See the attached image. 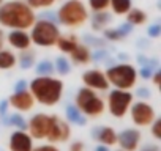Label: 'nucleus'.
Returning <instances> with one entry per match:
<instances>
[{
    "instance_id": "1",
    "label": "nucleus",
    "mask_w": 161,
    "mask_h": 151,
    "mask_svg": "<svg viewBox=\"0 0 161 151\" xmlns=\"http://www.w3.org/2000/svg\"><path fill=\"white\" fill-rule=\"evenodd\" d=\"M35 22L33 10L22 2H8L0 7V24L5 27L25 30Z\"/></svg>"
},
{
    "instance_id": "2",
    "label": "nucleus",
    "mask_w": 161,
    "mask_h": 151,
    "mask_svg": "<svg viewBox=\"0 0 161 151\" xmlns=\"http://www.w3.org/2000/svg\"><path fill=\"white\" fill-rule=\"evenodd\" d=\"M32 95L35 99L44 106H54L58 102L63 90V84L51 77H38L30 84Z\"/></svg>"
},
{
    "instance_id": "3",
    "label": "nucleus",
    "mask_w": 161,
    "mask_h": 151,
    "mask_svg": "<svg viewBox=\"0 0 161 151\" xmlns=\"http://www.w3.org/2000/svg\"><path fill=\"white\" fill-rule=\"evenodd\" d=\"M58 21L66 25V27H79L82 25L87 18H89V13H87V8L86 5L80 2V0H68L65 2L60 10H58Z\"/></svg>"
},
{
    "instance_id": "4",
    "label": "nucleus",
    "mask_w": 161,
    "mask_h": 151,
    "mask_svg": "<svg viewBox=\"0 0 161 151\" xmlns=\"http://www.w3.org/2000/svg\"><path fill=\"white\" fill-rule=\"evenodd\" d=\"M106 79L108 82L114 84L117 88L128 90L136 84V69L130 65H119L108 69Z\"/></svg>"
},
{
    "instance_id": "5",
    "label": "nucleus",
    "mask_w": 161,
    "mask_h": 151,
    "mask_svg": "<svg viewBox=\"0 0 161 151\" xmlns=\"http://www.w3.org/2000/svg\"><path fill=\"white\" fill-rule=\"evenodd\" d=\"M58 38H60L58 29L51 21H40V22L35 24L30 39H33L35 44H38V46L51 47V46L57 44Z\"/></svg>"
},
{
    "instance_id": "6",
    "label": "nucleus",
    "mask_w": 161,
    "mask_h": 151,
    "mask_svg": "<svg viewBox=\"0 0 161 151\" xmlns=\"http://www.w3.org/2000/svg\"><path fill=\"white\" fill-rule=\"evenodd\" d=\"M76 102H77V107L80 109V112H84L86 115H90V117L101 115L103 110H104L103 99L98 98L90 88H82L77 93Z\"/></svg>"
},
{
    "instance_id": "7",
    "label": "nucleus",
    "mask_w": 161,
    "mask_h": 151,
    "mask_svg": "<svg viewBox=\"0 0 161 151\" xmlns=\"http://www.w3.org/2000/svg\"><path fill=\"white\" fill-rule=\"evenodd\" d=\"M133 101L131 93L125 91V90H115L109 95V110L114 117L120 118L126 113L130 104Z\"/></svg>"
},
{
    "instance_id": "8",
    "label": "nucleus",
    "mask_w": 161,
    "mask_h": 151,
    "mask_svg": "<svg viewBox=\"0 0 161 151\" xmlns=\"http://www.w3.org/2000/svg\"><path fill=\"white\" fill-rule=\"evenodd\" d=\"M131 118L137 126H148L155 118V110L145 102H137L131 109Z\"/></svg>"
},
{
    "instance_id": "9",
    "label": "nucleus",
    "mask_w": 161,
    "mask_h": 151,
    "mask_svg": "<svg viewBox=\"0 0 161 151\" xmlns=\"http://www.w3.org/2000/svg\"><path fill=\"white\" fill-rule=\"evenodd\" d=\"M51 121H52V117H47L44 113H40V115L33 117L32 121H30V126H29L32 137L46 138L47 134H49V129H51Z\"/></svg>"
},
{
    "instance_id": "10",
    "label": "nucleus",
    "mask_w": 161,
    "mask_h": 151,
    "mask_svg": "<svg viewBox=\"0 0 161 151\" xmlns=\"http://www.w3.org/2000/svg\"><path fill=\"white\" fill-rule=\"evenodd\" d=\"M69 137V128L65 121H62L60 118L57 117H52V121H51V129H49V134H47V140L51 142H65L66 138Z\"/></svg>"
},
{
    "instance_id": "11",
    "label": "nucleus",
    "mask_w": 161,
    "mask_h": 151,
    "mask_svg": "<svg viewBox=\"0 0 161 151\" xmlns=\"http://www.w3.org/2000/svg\"><path fill=\"white\" fill-rule=\"evenodd\" d=\"M82 81L87 87H92V88H98V90H106L109 87V82L106 79V76L98 71V69H93V71H87L84 76H82Z\"/></svg>"
},
{
    "instance_id": "12",
    "label": "nucleus",
    "mask_w": 161,
    "mask_h": 151,
    "mask_svg": "<svg viewBox=\"0 0 161 151\" xmlns=\"http://www.w3.org/2000/svg\"><path fill=\"white\" fill-rule=\"evenodd\" d=\"M33 102H35L33 96H32L29 91H25V90H21V91H18L16 95H13V96L10 98V104H11L14 109L22 110V112L30 110V109L33 107Z\"/></svg>"
},
{
    "instance_id": "13",
    "label": "nucleus",
    "mask_w": 161,
    "mask_h": 151,
    "mask_svg": "<svg viewBox=\"0 0 161 151\" xmlns=\"http://www.w3.org/2000/svg\"><path fill=\"white\" fill-rule=\"evenodd\" d=\"M122 148L125 151H134L139 145V140H141V134L134 129H126L120 134V137H117Z\"/></svg>"
},
{
    "instance_id": "14",
    "label": "nucleus",
    "mask_w": 161,
    "mask_h": 151,
    "mask_svg": "<svg viewBox=\"0 0 161 151\" xmlns=\"http://www.w3.org/2000/svg\"><path fill=\"white\" fill-rule=\"evenodd\" d=\"M10 146L11 151H32V138L25 132L18 131L11 135Z\"/></svg>"
},
{
    "instance_id": "15",
    "label": "nucleus",
    "mask_w": 161,
    "mask_h": 151,
    "mask_svg": "<svg viewBox=\"0 0 161 151\" xmlns=\"http://www.w3.org/2000/svg\"><path fill=\"white\" fill-rule=\"evenodd\" d=\"M8 41H10V44H11L13 47L21 49V50H22V49H29V46H30V43H32L30 36H29L25 32H22V30H16V32L10 33Z\"/></svg>"
},
{
    "instance_id": "16",
    "label": "nucleus",
    "mask_w": 161,
    "mask_h": 151,
    "mask_svg": "<svg viewBox=\"0 0 161 151\" xmlns=\"http://www.w3.org/2000/svg\"><path fill=\"white\" fill-rule=\"evenodd\" d=\"M71 57L76 63L79 65H84V63H89L90 60V52L86 46H80V44H76L73 49H71Z\"/></svg>"
},
{
    "instance_id": "17",
    "label": "nucleus",
    "mask_w": 161,
    "mask_h": 151,
    "mask_svg": "<svg viewBox=\"0 0 161 151\" xmlns=\"http://www.w3.org/2000/svg\"><path fill=\"white\" fill-rule=\"evenodd\" d=\"M109 5L115 14H126L131 10V0H109Z\"/></svg>"
},
{
    "instance_id": "18",
    "label": "nucleus",
    "mask_w": 161,
    "mask_h": 151,
    "mask_svg": "<svg viewBox=\"0 0 161 151\" xmlns=\"http://www.w3.org/2000/svg\"><path fill=\"white\" fill-rule=\"evenodd\" d=\"M98 140L103 142L104 145H114L117 142V134L111 128H103L98 134Z\"/></svg>"
},
{
    "instance_id": "19",
    "label": "nucleus",
    "mask_w": 161,
    "mask_h": 151,
    "mask_svg": "<svg viewBox=\"0 0 161 151\" xmlns=\"http://www.w3.org/2000/svg\"><path fill=\"white\" fill-rule=\"evenodd\" d=\"M16 63V57L10 50H0V69H10Z\"/></svg>"
},
{
    "instance_id": "20",
    "label": "nucleus",
    "mask_w": 161,
    "mask_h": 151,
    "mask_svg": "<svg viewBox=\"0 0 161 151\" xmlns=\"http://www.w3.org/2000/svg\"><path fill=\"white\" fill-rule=\"evenodd\" d=\"M126 14H128V22L133 24V25H141L147 19V16L142 10H130Z\"/></svg>"
},
{
    "instance_id": "21",
    "label": "nucleus",
    "mask_w": 161,
    "mask_h": 151,
    "mask_svg": "<svg viewBox=\"0 0 161 151\" xmlns=\"http://www.w3.org/2000/svg\"><path fill=\"white\" fill-rule=\"evenodd\" d=\"M108 22H109V14L103 13V11H97V14L93 18V29L95 30L103 29V25H106Z\"/></svg>"
},
{
    "instance_id": "22",
    "label": "nucleus",
    "mask_w": 161,
    "mask_h": 151,
    "mask_svg": "<svg viewBox=\"0 0 161 151\" xmlns=\"http://www.w3.org/2000/svg\"><path fill=\"white\" fill-rule=\"evenodd\" d=\"M57 44H58V47H60V50H63V52H71V49L77 44L76 43V39H74V36L71 38H58L57 39Z\"/></svg>"
},
{
    "instance_id": "23",
    "label": "nucleus",
    "mask_w": 161,
    "mask_h": 151,
    "mask_svg": "<svg viewBox=\"0 0 161 151\" xmlns=\"http://www.w3.org/2000/svg\"><path fill=\"white\" fill-rule=\"evenodd\" d=\"M55 3V0H27V5L33 10H38V8H47L51 5Z\"/></svg>"
},
{
    "instance_id": "24",
    "label": "nucleus",
    "mask_w": 161,
    "mask_h": 151,
    "mask_svg": "<svg viewBox=\"0 0 161 151\" xmlns=\"http://www.w3.org/2000/svg\"><path fill=\"white\" fill-rule=\"evenodd\" d=\"M66 112H68V118H69V121H73V123H79V124H82L86 120L82 118V117H80V113L77 112V109L76 107H68L66 109Z\"/></svg>"
},
{
    "instance_id": "25",
    "label": "nucleus",
    "mask_w": 161,
    "mask_h": 151,
    "mask_svg": "<svg viewBox=\"0 0 161 151\" xmlns=\"http://www.w3.org/2000/svg\"><path fill=\"white\" fill-rule=\"evenodd\" d=\"M89 5L93 11H104L109 7V0H89Z\"/></svg>"
},
{
    "instance_id": "26",
    "label": "nucleus",
    "mask_w": 161,
    "mask_h": 151,
    "mask_svg": "<svg viewBox=\"0 0 161 151\" xmlns=\"http://www.w3.org/2000/svg\"><path fill=\"white\" fill-rule=\"evenodd\" d=\"M57 69H58V72L60 74H66L68 71H69V65H68V61H66V58H57Z\"/></svg>"
},
{
    "instance_id": "27",
    "label": "nucleus",
    "mask_w": 161,
    "mask_h": 151,
    "mask_svg": "<svg viewBox=\"0 0 161 151\" xmlns=\"http://www.w3.org/2000/svg\"><path fill=\"white\" fill-rule=\"evenodd\" d=\"M36 72H38V74H51V72H52V65H51L49 61H43V63L38 65Z\"/></svg>"
},
{
    "instance_id": "28",
    "label": "nucleus",
    "mask_w": 161,
    "mask_h": 151,
    "mask_svg": "<svg viewBox=\"0 0 161 151\" xmlns=\"http://www.w3.org/2000/svg\"><path fill=\"white\" fill-rule=\"evenodd\" d=\"M123 32L122 30H106V36L109 38V39H120V38H123Z\"/></svg>"
},
{
    "instance_id": "29",
    "label": "nucleus",
    "mask_w": 161,
    "mask_h": 151,
    "mask_svg": "<svg viewBox=\"0 0 161 151\" xmlns=\"http://www.w3.org/2000/svg\"><path fill=\"white\" fill-rule=\"evenodd\" d=\"M159 33H161V25H152V27H148V35L152 38L159 36Z\"/></svg>"
},
{
    "instance_id": "30",
    "label": "nucleus",
    "mask_w": 161,
    "mask_h": 151,
    "mask_svg": "<svg viewBox=\"0 0 161 151\" xmlns=\"http://www.w3.org/2000/svg\"><path fill=\"white\" fill-rule=\"evenodd\" d=\"M159 128H161V120H156V121H155V124H153V135H155L156 138H161Z\"/></svg>"
},
{
    "instance_id": "31",
    "label": "nucleus",
    "mask_w": 161,
    "mask_h": 151,
    "mask_svg": "<svg viewBox=\"0 0 161 151\" xmlns=\"http://www.w3.org/2000/svg\"><path fill=\"white\" fill-rule=\"evenodd\" d=\"M11 123L18 124V128H25V123H24V120H22L19 115H14V117L11 118Z\"/></svg>"
},
{
    "instance_id": "32",
    "label": "nucleus",
    "mask_w": 161,
    "mask_h": 151,
    "mask_svg": "<svg viewBox=\"0 0 161 151\" xmlns=\"http://www.w3.org/2000/svg\"><path fill=\"white\" fill-rule=\"evenodd\" d=\"M32 151H58L55 146H51V145H43V146H38L36 149H32Z\"/></svg>"
},
{
    "instance_id": "33",
    "label": "nucleus",
    "mask_w": 161,
    "mask_h": 151,
    "mask_svg": "<svg viewBox=\"0 0 161 151\" xmlns=\"http://www.w3.org/2000/svg\"><path fill=\"white\" fill-rule=\"evenodd\" d=\"M82 149H84V145L80 143V142L73 143V145H71V148H69V151H82Z\"/></svg>"
},
{
    "instance_id": "34",
    "label": "nucleus",
    "mask_w": 161,
    "mask_h": 151,
    "mask_svg": "<svg viewBox=\"0 0 161 151\" xmlns=\"http://www.w3.org/2000/svg\"><path fill=\"white\" fill-rule=\"evenodd\" d=\"M150 74H152V71L150 69H142V77H150Z\"/></svg>"
},
{
    "instance_id": "35",
    "label": "nucleus",
    "mask_w": 161,
    "mask_h": 151,
    "mask_svg": "<svg viewBox=\"0 0 161 151\" xmlns=\"http://www.w3.org/2000/svg\"><path fill=\"white\" fill-rule=\"evenodd\" d=\"M24 88H25V82H24V81L16 85V90H18V91H21V90H24Z\"/></svg>"
},
{
    "instance_id": "36",
    "label": "nucleus",
    "mask_w": 161,
    "mask_h": 151,
    "mask_svg": "<svg viewBox=\"0 0 161 151\" xmlns=\"http://www.w3.org/2000/svg\"><path fill=\"white\" fill-rule=\"evenodd\" d=\"M2 46H3V33L0 30V50H2Z\"/></svg>"
},
{
    "instance_id": "37",
    "label": "nucleus",
    "mask_w": 161,
    "mask_h": 151,
    "mask_svg": "<svg viewBox=\"0 0 161 151\" xmlns=\"http://www.w3.org/2000/svg\"><path fill=\"white\" fill-rule=\"evenodd\" d=\"M158 82H159V72L155 74V84H158Z\"/></svg>"
},
{
    "instance_id": "38",
    "label": "nucleus",
    "mask_w": 161,
    "mask_h": 151,
    "mask_svg": "<svg viewBox=\"0 0 161 151\" xmlns=\"http://www.w3.org/2000/svg\"><path fill=\"white\" fill-rule=\"evenodd\" d=\"M97 151H108V149H106L104 146H98V148H97Z\"/></svg>"
},
{
    "instance_id": "39",
    "label": "nucleus",
    "mask_w": 161,
    "mask_h": 151,
    "mask_svg": "<svg viewBox=\"0 0 161 151\" xmlns=\"http://www.w3.org/2000/svg\"><path fill=\"white\" fill-rule=\"evenodd\" d=\"M2 2H3V0H0V3H2Z\"/></svg>"
}]
</instances>
